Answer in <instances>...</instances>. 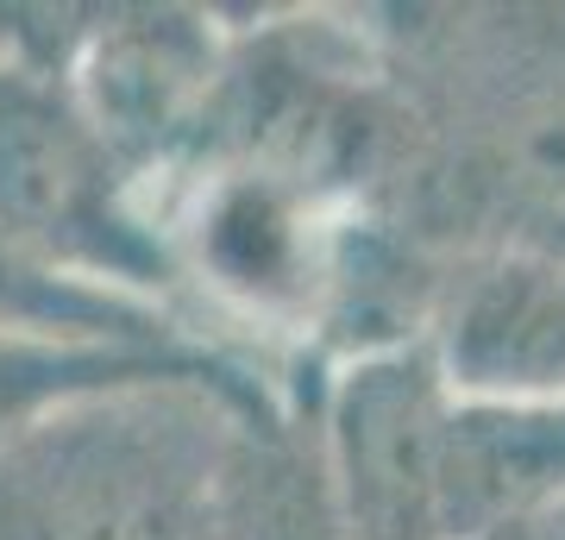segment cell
<instances>
[{"label": "cell", "instance_id": "5b68a950", "mask_svg": "<svg viewBox=\"0 0 565 540\" xmlns=\"http://www.w3.org/2000/svg\"><path fill=\"white\" fill-rule=\"evenodd\" d=\"M315 472L289 453L264 446H226L221 478V540H327V502Z\"/></svg>", "mask_w": 565, "mask_h": 540}, {"label": "cell", "instance_id": "8992f818", "mask_svg": "<svg viewBox=\"0 0 565 540\" xmlns=\"http://www.w3.org/2000/svg\"><path fill=\"white\" fill-rule=\"evenodd\" d=\"M151 364L120 359V352H88V346H39V340H7L0 333V441L20 434V421H32L44 402H82L95 390H126L145 383Z\"/></svg>", "mask_w": 565, "mask_h": 540}, {"label": "cell", "instance_id": "7a4b0ae2", "mask_svg": "<svg viewBox=\"0 0 565 540\" xmlns=\"http://www.w3.org/2000/svg\"><path fill=\"white\" fill-rule=\"evenodd\" d=\"M0 233L63 258L132 264V240L107 214V145L25 76H0Z\"/></svg>", "mask_w": 565, "mask_h": 540}, {"label": "cell", "instance_id": "3957f363", "mask_svg": "<svg viewBox=\"0 0 565 540\" xmlns=\"http://www.w3.org/2000/svg\"><path fill=\"white\" fill-rule=\"evenodd\" d=\"M459 434L415 364L364 371L345 390V472L352 516L371 540H422L459 516L452 490Z\"/></svg>", "mask_w": 565, "mask_h": 540}, {"label": "cell", "instance_id": "277c9868", "mask_svg": "<svg viewBox=\"0 0 565 540\" xmlns=\"http://www.w3.org/2000/svg\"><path fill=\"white\" fill-rule=\"evenodd\" d=\"M471 383H565V277L503 271L459 327Z\"/></svg>", "mask_w": 565, "mask_h": 540}, {"label": "cell", "instance_id": "6da1fadb", "mask_svg": "<svg viewBox=\"0 0 565 540\" xmlns=\"http://www.w3.org/2000/svg\"><path fill=\"white\" fill-rule=\"evenodd\" d=\"M221 478L214 415L126 383L0 441V540H221Z\"/></svg>", "mask_w": 565, "mask_h": 540}]
</instances>
